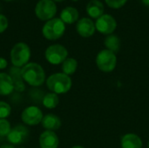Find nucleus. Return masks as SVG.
<instances>
[{
    "instance_id": "nucleus-11",
    "label": "nucleus",
    "mask_w": 149,
    "mask_h": 148,
    "mask_svg": "<svg viewBox=\"0 0 149 148\" xmlns=\"http://www.w3.org/2000/svg\"><path fill=\"white\" fill-rule=\"evenodd\" d=\"M76 30L81 37L89 38L93 36L95 31V24L90 18L83 17L78 21Z\"/></svg>"
},
{
    "instance_id": "nucleus-10",
    "label": "nucleus",
    "mask_w": 149,
    "mask_h": 148,
    "mask_svg": "<svg viewBox=\"0 0 149 148\" xmlns=\"http://www.w3.org/2000/svg\"><path fill=\"white\" fill-rule=\"evenodd\" d=\"M116 20L108 14L102 15L95 23V28L103 34H111L116 29Z\"/></svg>"
},
{
    "instance_id": "nucleus-33",
    "label": "nucleus",
    "mask_w": 149,
    "mask_h": 148,
    "mask_svg": "<svg viewBox=\"0 0 149 148\" xmlns=\"http://www.w3.org/2000/svg\"><path fill=\"white\" fill-rule=\"evenodd\" d=\"M21 148H24V147H21Z\"/></svg>"
},
{
    "instance_id": "nucleus-30",
    "label": "nucleus",
    "mask_w": 149,
    "mask_h": 148,
    "mask_svg": "<svg viewBox=\"0 0 149 148\" xmlns=\"http://www.w3.org/2000/svg\"><path fill=\"white\" fill-rule=\"evenodd\" d=\"M4 1H7V2H10V1H13V0H4Z\"/></svg>"
},
{
    "instance_id": "nucleus-18",
    "label": "nucleus",
    "mask_w": 149,
    "mask_h": 148,
    "mask_svg": "<svg viewBox=\"0 0 149 148\" xmlns=\"http://www.w3.org/2000/svg\"><path fill=\"white\" fill-rule=\"evenodd\" d=\"M43 106L47 109H54L58 106L59 103V99L58 94L54 92H49L46 93L42 100Z\"/></svg>"
},
{
    "instance_id": "nucleus-9",
    "label": "nucleus",
    "mask_w": 149,
    "mask_h": 148,
    "mask_svg": "<svg viewBox=\"0 0 149 148\" xmlns=\"http://www.w3.org/2000/svg\"><path fill=\"white\" fill-rule=\"evenodd\" d=\"M28 137L29 130L23 125H17L10 130L7 136V140L12 145H20L24 143Z\"/></svg>"
},
{
    "instance_id": "nucleus-23",
    "label": "nucleus",
    "mask_w": 149,
    "mask_h": 148,
    "mask_svg": "<svg viewBox=\"0 0 149 148\" xmlns=\"http://www.w3.org/2000/svg\"><path fill=\"white\" fill-rule=\"evenodd\" d=\"M127 1V0H106V3L111 8L118 9V8H120L121 6H123Z\"/></svg>"
},
{
    "instance_id": "nucleus-3",
    "label": "nucleus",
    "mask_w": 149,
    "mask_h": 148,
    "mask_svg": "<svg viewBox=\"0 0 149 148\" xmlns=\"http://www.w3.org/2000/svg\"><path fill=\"white\" fill-rule=\"evenodd\" d=\"M10 61L15 67H24L31 58V49L24 42L17 43L10 51Z\"/></svg>"
},
{
    "instance_id": "nucleus-19",
    "label": "nucleus",
    "mask_w": 149,
    "mask_h": 148,
    "mask_svg": "<svg viewBox=\"0 0 149 148\" xmlns=\"http://www.w3.org/2000/svg\"><path fill=\"white\" fill-rule=\"evenodd\" d=\"M105 46L107 47V50H109L113 51V53L119 51L120 47V40L116 35H109L105 39Z\"/></svg>"
},
{
    "instance_id": "nucleus-29",
    "label": "nucleus",
    "mask_w": 149,
    "mask_h": 148,
    "mask_svg": "<svg viewBox=\"0 0 149 148\" xmlns=\"http://www.w3.org/2000/svg\"><path fill=\"white\" fill-rule=\"evenodd\" d=\"M52 1H55V2H62L64 0H52Z\"/></svg>"
},
{
    "instance_id": "nucleus-13",
    "label": "nucleus",
    "mask_w": 149,
    "mask_h": 148,
    "mask_svg": "<svg viewBox=\"0 0 149 148\" xmlns=\"http://www.w3.org/2000/svg\"><path fill=\"white\" fill-rule=\"evenodd\" d=\"M15 84L11 76L5 72H0V95H9L13 92Z\"/></svg>"
},
{
    "instance_id": "nucleus-32",
    "label": "nucleus",
    "mask_w": 149,
    "mask_h": 148,
    "mask_svg": "<svg viewBox=\"0 0 149 148\" xmlns=\"http://www.w3.org/2000/svg\"><path fill=\"white\" fill-rule=\"evenodd\" d=\"M148 148H149V142H148Z\"/></svg>"
},
{
    "instance_id": "nucleus-24",
    "label": "nucleus",
    "mask_w": 149,
    "mask_h": 148,
    "mask_svg": "<svg viewBox=\"0 0 149 148\" xmlns=\"http://www.w3.org/2000/svg\"><path fill=\"white\" fill-rule=\"evenodd\" d=\"M8 25H9L8 18L4 15L0 14V33L4 32L8 28Z\"/></svg>"
},
{
    "instance_id": "nucleus-7",
    "label": "nucleus",
    "mask_w": 149,
    "mask_h": 148,
    "mask_svg": "<svg viewBox=\"0 0 149 148\" xmlns=\"http://www.w3.org/2000/svg\"><path fill=\"white\" fill-rule=\"evenodd\" d=\"M68 56V51L66 48L61 44H56L50 45L45 52V59L52 65H57L62 64Z\"/></svg>"
},
{
    "instance_id": "nucleus-28",
    "label": "nucleus",
    "mask_w": 149,
    "mask_h": 148,
    "mask_svg": "<svg viewBox=\"0 0 149 148\" xmlns=\"http://www.w3.org/2000/svg\"><path fill=\"white\" fill-rule=\"evenodd\" d=\"M72 148H85V147H81V146H74V147H72Z\"/></svg>"
},
{
    "instance_id": "nucleus-17",
    "label": "nucleus",
    "mask_w": 149,
    "mask_h": 148,
    "mask_svg": "<svg viewBox=\"0 0 149 148\" xmlns=\"http://www.w3.org/2000/svg\"><path fill=\"white\" fill-rule=\"evenodd\" d=\"M79 18V12L74 7H65L60 13V19L65 24H72Z\"/></svg>"
},
{
    "instance_id": "nucleus-22",
    "label": "nucleus",
    "mask_w": 149,
    "mask_h": 148,
    "mask_svg": "<svg viewBox=\"0 0 149 148\" xmlns=\"http://www.w3.org/2000/svg\"><path fill=\"white\" fill-rule=\"evenodd\" d=\"M10 113H11L10 106L4 101H0V119L8 118L10 115Z\"/></svg>"
},
{
    "instance_id": "nucleus-31",
    "label": "nucleus",
    "mask_w": 149,
    "mask_h": 148,
    "mask_svg": "<svg viewBox=\"0 0 149 148\" xmlns=\"http://www.w3.org/2000/svg\"><path fill=\"white\" fill-rule=\"evenodd\" d=\"M72 1H78V0H72Z\"/></svg>"
},
{
    "instance_id": "nucleus-12",
    "label": "nucleus",
    "mask_w": 149,
    "mask_h": 148,
    "mask_svg": "<svg viewBox=\"0 0 149 148\" xmlns=\"http://www.w3.org/2000/svg\"><path fill=\"white\" fill-rule=\"evenodd\" d=\"M58 137L52 131H45L39 136V146L41 148H58Z\"/></svg>"
},
{
    "instance_id": "nucleus-20",
    "label": "nucleus",
    "mask_w": 149,
    "mask_h": 148,
    "mask_svg": "<svg viewBox=\"0 0 149 148\" xmlns=\"http://www.w3.org/2000/svg\"><path fill=\"white\" fill-rule=\"evenodd\" d=\"M78 68V62L75 58H67L63 63H62V71L63 73L66 75H72L73 74Z\"/></svg>"
},
{
    "instance_id": "nucleus-15",
    "label": "nucleus",
    "mask_w": 149,
    "mask_h": 148,
    "mask_svg": "<svg viewBox=\"0 0 149 148\" xmlns=\"http://www.w3.org/2000/svg\"><path fill=\"white\" fill-rule=\"evenodd\" d=\"M121 147L122 148H141L142 140L141 139L134 133L125 134L121 138Z\"/></svg>"
},
{
    "instance_id": "nucleus-14",
    "label": "nucleus",
    "mask_w": 149,
    "mask_h": 148,
    "mask_svg": "<svg viewBox=\"0 0 149 148\" xmlns=\"http://www.w3.org/2000/svg\"><path fill=\"white\" fill-rule=\"evenodd\" d=\"M42 126L46 131H56L60 128L61 126V120L55 114H46L43 117L42 120Z\"/></svg>"
},
{
    "instance_id": "nucleus-1",
    "label": "nucleus",
    "mask_w": 149,
    "mask_h": 148,
    "mask_svg": "<svg viewBox=\"0 0 149 148\" xmlns=\"http://www.w3.org/2000/svg\"><path fill=\"white\" fill-rule=\"evenodd\" d=\"M22 79L31 86H40L45 80V72L38 63H28L21 70Z\"/></svg>"
},
{
    "instance_id": "nucleus-6",
    "label": "nucleus",
    "mask_w": 149,
    "mask_h": 148,
    "mask_svg": "<svg viewBox=\"0 0 149 148\" xmlns=\"http://www.w3.org/2000/svg\"><path fill=\"white\" fill-rule=\"evenodd\" d=\"M57 13V6L52 0H39L35 6V14L42 21H49L54 18Z\"/></svg>"
},
{
    "instance_id": "nucleus-21",
    "label": "nucleus",
    "mask_w": 149,
    "mask_h": 148,
    "mask_svg": "<svg viewBox=\"0 0 149 148\" xmlns=\"http://www.w3.org/2000/svg\"><path fill=\"white\" fill-rule=\"evenodd\" d=\"M11 130L10 124L6 119H0V136L7 137Z\"/></svg>"
},
{
    "instance_id": "nucleus-25",
    "label": "nucleus",
    "mask_w": 149,
    "mask_h": 148,
    "mask_svg": "<svg viewBox=\"0 0 149 148\" xmlns=\"http://www.w3.org/2000/svg\"><path fill=\"white\" fill-rule=\"evenodd\" d=\"M8 65V62L7 60L4 58H2L0 57V70H3V69H5Z\"/></svg>"
},
{
    "instance_id": "nucleus-8",
    "label": "nucleus",
    "mask_w": 149,
    "mask_h": 148,
    "mask_svg": "<svg viewBox=\"0 0 149 148\" xmlns=\"http://www.w3.org/2000/svg\"><path fill=\"white\" fill-rule=\"evenodd\" d=\"M43 113L41 109L35 106L26 107L21 114L22 121L27 126H36L42 122Z\"/></svg>"
},
{
    "instance_id": "nucleus-2",
    "label": "nucleus",
    "mask_w": 149,
    "mask_h": 148,
    "mask_svg": "<svg viewBox=\"0 0 149 148\" xmlns=\"http://www.w3.org/2000/svg\"><path fill=\"white\" fill-rule=\"evenodd\" d=\"M72 85V83L71 78L63 72L52 74L46 80V85L48 89L56 94L66 93L70 91Z\"/></svg>"
},
{
    "instance_id": "nucleus-16",
    "label": "nucleus",
    "mask_w": 149,
    "mask_h": 148,
    "mask_svg": "<svg viewBox=\"0 0 149 148\" xmlns=\"http://www.w3.org/2000/svg\"><path fill=\"white\" fill-rule=\"evenodd\" d=\"M86 11L91 17L98 19L104 12L103 3L99 0H91L86 6Z\"/></svg>"
},
{
    "instance_id": "nucleus-26",
    "label": "nucleus",
    "mask_w": 149,
    "mask_h": 148,
    "mask_svg": "<svg viewBox=\"0 0 149 148\" xmlns=\"http://www.w3.org/2000/svg\"><path fill=\"white\" fill-rule=\"evenodd\" d=\"M0 148H15L13 146L11 145H3L2 147H0Z\"/></svg>"
},
{
    "instance_id": "nucleus-5",
    "label": "nucleus",
    "mask_w": 149,
    "mask_h": 148,
    "mask_svg": "<svg viewBox=\"0 0 149 148\" xmlns=\"http://www.w3.org/2000/svg\"><path fill=\"white\" fill-rule=\"evenodd\" d=\"M96 64L100 71L104 72H111L116 67V55L109 50H103L98 53L96 57Z\"/></svg>"
},
{
    "instance_id": "nucleus-4",
    "label": "nucleus",
    "mask_w": 149,
    "mask_h": 148,
    "mask_svg": "<svg viewBox=\"0 0 149 148\" xmlns=\"http://www.w3.org/2000/svg\"><path fill=\"white\" fill-rule=\"evenodd\" d=\"M65 31V23L60 18H52L44 24L42 28L43 36L48 40H57L60 38Z\"/></svg>"
},
{
    "instance_id": "nucleus-27",
    "label": "nucleus",
    "mask_w": 149,
    "mask_h": 148,
    "mask_svg": "<svg viewBox=\"0 0 149 148\" xmlns=\"http://www.w3.org/2000/svg\"><path fill=\"white\" fill-rule=\"evenodd\" d=\"M142 3L146 5V6H148L149 7V0H141Z\"/></svg>"
}]
</instances>
